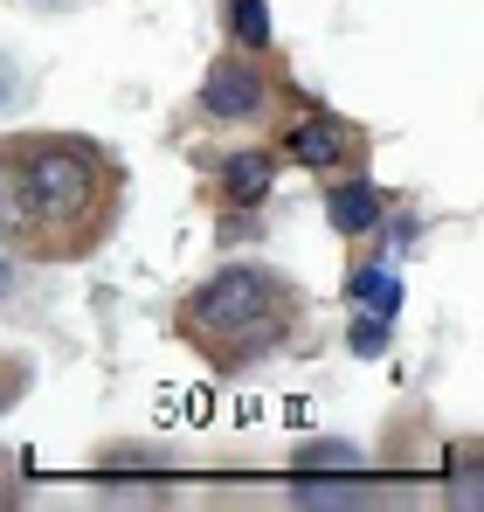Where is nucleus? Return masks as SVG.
I'll use <instances>...</instances> for the list:
<instances>
[{
  "label": "nucleus",
  "mask_w": 484,
  "mask_h": 512,
  "mask_svg": "<svg viewBox=\"0 0 484 512\" xmlns=\"http://www.w3.org/2000/svg\"><path fill=\"white\" fill-rule=\"evenodd\" d=\"M388 326H395V319H381V312H360V319H353V353H360V360H374V353L388 346Z\"/></svg>",
  "instance_id": "9b49d317"
},
{
  "label": "nucleus",
  "mask_w": 484,
  "mask_h": 512,
  "mask_svg": "<svg viewBox=\"0 0 484 512\" xmlns=\"http://www.w3.org/2000/svg\"><path fill=\"white\" fill-rule=\"evenodd\" d=\"M312 471H360V450L353 443H305L298 450V478H312Z\"/></svg>",
  "instance_id": "1a4fd4ad"
},
{
  "label": "nucleus",
  "mask_w": 484,
  "mask_h": 512,
  "mask_svg": "<svg viewBox=\"0 0 484 512\" xmlns=\"http://www.w3.org/2000/svg\"><path fill=\"white\" fill-rule=\"evenodd\" d=\"M291 319H298V291L263 263H222L180 305V326L201 346H242V353L277 346Z\"/></svg>",
  "instance_id": "f257e3e1"
},
{
  "label": "nucleus",
  "mask_w": 484,
  "mask_h": 512,
  "mask_svg": "<svg viewBox=\"0 0 484 512\" xmlns=\"http://www.w3.org/2000/svg\"><path fill=\"white\" fill-rule=\"evenodd\" d=\"M28 388V360H0V416L14 409V395Z\"/></svg>",
  "instance_id": "f8f14e48"
},
{
  "label": "nucleus",
  "mask_w": 484,
  "mask_h": 512,
  "mask_svg": "<svg viewBox=\"0 0 484 512\" xmlns=\"http://www.w3.org/2000/svg\"><path fill=\"white\" fill-rule=\"evenodd\" d=\"M97 146L90 139H14L7 146V187H14V208L21 222L35 229H56L83 215L97 201Z\"/></svg>",
  "instance_id": "f03ea898"
},
{
  "label": "nucleus",
  "mask_w": 484,
  "mask_h": 512,
  "mask_svg": "<svg viewBox=\"0 0 484 512\" xmlns=\"http://www.w3.org/2000/svg\"><path fill=\"white\" fill-rule=\"evenodd\" d=\"M263 104H270V84H263V70H256L249 56H215V63H208V77H201V118L242 125V118H256Z\"/></svg>",
  "instance_id": "7ed1b4c3"
},
{
  "label": "nucleus",
  "mask_w": 484,
  "mask_h": 512,
  "mask_svg": "<svg viewBox=\"0 0 484 512\" xmlns=\"http://www.w3.org/2000/svg\"><path fill=\"white\" fill-rule=\"evenodd\" d=\"M325 222L339 236H374L388 222V201H381L374 180H339V187H325Z\"/></svg>",
  "instance_id": "39448f33"
},
{
  "label": "nucleus",
  "mask_w": 484,
  "mask_h": 512,
  "mask_svg": "<svg viewBox=\"0 0 484 512\" xmlns=\"http://www.w3.org/2000/svg\"><path fill=\"white\" fill-rule=\"evenodd\" d=\"M291 506H374V492H353V485H319V478H298V492H291Z\"/></svg>",
  "instance_id": "9d476101"
},
{
  "label": "nucleus",
  "mask_w": 484,
  "mask_h": 512,
  "mask_svg": "<svg viewBox=\"0 0 484 512\" xmlns=\"http://www.w3.org/2000/svg\"><path fill=\"white\" fill-rule=\"evenodd\" d=\"M14 291H21V270H14V256L0 250V298H14Z\"/></svg>",
  "instance_id": "ddd939ff"
},
{
  "label": "nucleus",
  "mask_w": 484,
  "mask_h": 512,
  "mask_svg": "<svg viewBox=\"0 0 484 512\" xmlns=\"http://www.w3.org/2000/svg\"><path fill=\"white\" fill-rule=\"evenodd\" d=\"M353 298H360L367 312H381V319H395V312H402V284H395V270H388V263H360V270H353Z\"/></svg>",
  "instance_id": "0eeeda50"
},
{
  "label": "nucleus",
  "mask_w": 484,
  "mask_h": 512,
  "mask_svg": "<svg viewBox=\"0 0 484 512\" xmlns=\"http://www.w3.org/2000/svg\"><path fill=\"white\" fill-rule=\"evenodd\" d=\"M270 180H277V160H270V153H256V146L222 160V194H229L236 208H256V201L270 194Z\"/></svg>",
  "instance_id": "423d86ee"
},
{
  "label": "nucleus",
  "mask_w": 484,
  "mask_h": 512,
  "mask_svg": "<svg viewBox=\"0 0 484 512\" xmlns=\"http://www.w3.org/2000/svg\"><path fill=\"white\" fill-rule=\"evenodd\" d=\"M7 104H14V63L0 56V111H7Z\"/></svg>",
  "instance_id": "4468645a"
},
{
  "label": "nucleus",
  "mask_w": 484,
  "mask_h": 512,
  "mask_svg": "<svg viewBox=\"0 0 484 512\" xmlns=\"http://www.w3.org/2000/svg\"><path fill=\"white\" fill-rule=\"evenodd\" d=\"M229 28L242 49H270V7L263 0H229Z\"/></svg>",
  "instance_id": "6e6552de"
},
{
  "label": "nucleus",
  "mask_w": 484,
  "mask_h": 512,
  "mask_svg": "<svg viewBox=\"0 0 484 512\" xmlns=\"http://www.w3.org/2000/svg\"><path fill=\"white\" fill-rule=\"evenodd\" d=\"M284 160H298V167H312V173L353 167L360 160V132L346 118H332V111H312V118H298L284 132Z\"/></svg>",
  "instance_id": "20e7f679"
}]
</instances>
